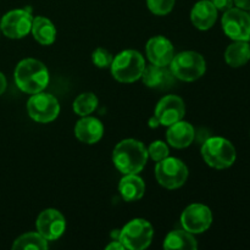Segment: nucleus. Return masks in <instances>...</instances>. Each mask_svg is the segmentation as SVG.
Instances as JSON below:
<instances>
[{"instance_id": "nucleus-33", "label": "nucleus", "mask_w": 250, "mask_h": 250, "mask_svg": "<svg viewBox=\"0 0 250 250\" xmlns=\"http://www.w3.org/2000/svg\"><path fill=\"white\" fill-rule=\"evenodd\" d=\"M248 15H249V17H250V10H249V14Z\"/></svg>"}, {"instance_id": "nucleus-27", "label": "nucleus", "mask_w": 250, "mask_h": 250, "mask_svg": "<svg viewBox=\"0 0 250 250\" xmlns=\"http://www.w3.org/2000/svg\"><path fill=\"white\" fill-rule=\"evenodd\" d=\"M148 154L154 161H161L165 158H167L170 151H168V146H166L164 142L161 141H155L154 143L150 144L148 149Z\"/></svg>"}, {"instance_id": "nucleus-13", "label": "nucleus", "mask_w": 250, "mask_h": 250, "mask_svg": "<svg viewBox=\"0 0 250 250\" xmlns=\"http://www.w3.org/2000/svg\"><path fill=\"white\" fill-rule=\"evenodd\" d=\"M185 114V102L177 95H166L155 107V116L163 126H171L181 121Z\"/></svg>"}, {"instance_id": "nucleus-8", "label": "nucleus", "mask_w": 250, "mask_h": 250, "mask_svg": "<svg viewBox=\"0 0 250 250\" xmlns=\"http://www.w3.org/2000/svg\"><path fill=\"white\" fill-rule=\"evenodd\" d=\"M27 111L29 117L39 124H48L54 121L60 112V104L54 95L39 92L32 94L27 103Z\"/></svg>"}, {"instance_id": "nucleus-22", "label": "nucleus", "mask_w": 250, "mask_h": 250, "mask_svg": "<svg viewBox=\"0 0 250 250\" xmlns=\"http://www.w3.org/2000/svg\"><path fill=\"white\" fill-rule=\"evenodd\" d=\"M164 248L165 249H186V250H195L198 249L197 239L193 237V234L188 231H172L167 234L164 242Z\"/></svg>"}, {"instance_id": "nucleus-10", "label": "nucleus", "mask_w": 250, "mask_h": 250, "mask_svg": "<svg viewBox=\"0 0 250 250\" xmlns=\"http://www.w3.org/2000/svg\"><path fill=\"white\" fill-rule=\"evenodd\" d=\"M222 28L226 36L233 41L250 39V17L246 10L231 7L222 16Z\"/></svg>"}, {"instance_id": "nucleus-25", "label": "nucleus", "mask_w": 250, "mask_h": 250, "mask_svg": "<svg viewBox=\"0 0 250 250\" xmlns=\"http://www.w3.org/2000/svg\"><path fill=\"white\" fill-rule=\"evenodd\" d=\"M175 1L176 0H146V5L154 15L165 16L172 11Z\"/></svg>"}, {"instance_id": "nucleus-1", "label": "nucleus", "mask_w": 250, "mask_h": 250, "mask_svg": "<svg viewBox=\"0 0 250 250\" xmlns=\"http://www.w3.org/2000/svg\"><path fill=\"white\" fill-rule=\"evenodd\" d=\"M149 154L142 142L137 139L121 141L112 151V161L124 175L138 173L146 166Z\"/></svg>"}, {"instance_id": "nucleus-3", "label": "nucleus", "mask_w": 250, "mask_h": 250, "mask_svg": "<svg viewBox=\"0 0 250 250\" xmlns=\"http://www.w3.org/2000/svg\"><path fill=\"white\" fill-rule=\"evenodd\" d=\"M110 67L115 80L122 83H132L142 77L146 61L139 51L125 50L112 60Z\"/></svg>"}, {"instance_id": "nucleus-28", "label": "nucleus", "mask_w": 250, "mask_h": 250, "mask_svg": "<svg viewBox=\"0 0 250 250\" xmlns=\"http://www.w3.org/2000/svg\"><path fill=\"white\" fill-rule=\"evenodd\" d=\"M210 1L214 4V6L216 7L217 11H227L229 9H231L233 6V0H210Z\"/></svg>"}, {"instance_id": "nucleus-21", "label": "nucleus", "mask_w": 250, "mask_h": 250, "mask_svg": "<svg viewBox=\"0 0 250 250\" xmlns=\"http://www.w3.org/2000/svg\"><path fill=\"white\" fill-rule=\"evenodd\" d=\"M225 60L231 67H241L250 60V45L246 41H234L225 53Z\"/></svg>"}, {"instance_id": "nucleus-7", "label": "nucleus", "mask_w": 250, "mask_h": 250, "mask_svg": "<svg viewBox=\"0 0 250 250\" xmlns=\"http://www.w3.org/2000/svg\"><path fill=\"white\" fill-rule=\"evenodd\" d=\"M155 177L159 185L167 189L182 187L188 178V168L183 161L176 158H165L155 166Z\"/></svg>"}, {"instance_id": "nucleus-31", "label": "nucleus", "mask_w": 250, "mask_h": 250, "mask_svg": "<svg viewBox=\"0 0 250 250\" xmlns=\"http://www.w3.org/2000/svg\"><path fill=\"white\" fill-rule=\"evenodd\" d=\"M5 89H6V78L0 72V95L5 92Z\"/></svg>"}, {"instance_id": "nucleus-4", "label": "nucleus", "mask_w": 250, "mask_h": 250, "mask_svg": "<svg viewBox=\"0 0 250 250\" xmlns=\"http://www.w3.org/2000/svg\"><path fill=\"white\" fill-rule=\"evenodd\" d=\"M202 156L208 165L222 170L233 165L237 153L229 141L222 137H210L203 144Z\"/></svg>"}, {"instance_id": "nucleus-15", "label": "nucleus", "mask_w": 250, "mask_h": 250, "mask_svg": "<svg viewBox=\"0 0 250 250\" xmlns=\"http://www.w3.org/2000/svg\"><path fill=\"white\" fill-rule=\"evenodd\" d=\"M142 78L146 87L154 88V89H168L175 84V76L171 72L170 68L166 66L149 65L146 66Z\"/></svg>"}, {"instance_id": "nucleus-30", "label": "nucleus", "mask_w": 250, "mask_h": 250, "mask_svg": "<svg viewBox=\"0 0 250 250\" xmlns=\"http://www.w3.org/2000/svg\"><path fill=\"white\" fill-rule=\"evenodd\" d=\"M237 7L242 10H250V0H233Z\"/></svg>"}, {"instance_id": "nucleus-19", "label": "nucleus", "mask_w": 250, "mask_h": 250, "mask_svg": "<svg viewBox=\"0 0 250 250\" xmlns=\"http://www.w3.org/2000/svg\"><path fill=\"white\" fill-rule=\"evenodd\" d=\"M119 192L122 199L126 202H136L144 195L146 183L139 176H137V173L125 175V177L120 181Z\"/></svg>"}, {"instance_id": "nucleus-5", "label": "nucleus", "mask_w": 250, "mask_h": 250, "mask_svg": "<svg viewBox=\"0 0 250 250\" xmlns=\"http://www.w3.org/2000/svg\"><path fill=\"white\" fill-rule=\"evenodd\" d=\"M170 70L176 78L185 82H193L202 77L207 70V62L199 53L182 51L173 56Z\"/></svg>"}, {"instance_id": "nucleus-2", "label": "nucleus", "mask_w": 250, "mask_h": 250, "mask_svg": "<svg viewBox=\"0 0 250 250\" xmlns=\"http://www.w3.org/2000/svg\"><path fill=\"white\" fill-rule=\"evenodd\" d=\"M15 82L22 92L36 94L43 92L48 85L49 71L39 60L24 59L15 68Z\"/></svg>"}, {"instance_id": "nucleus-14", "label": "nucleus", "mask_w": 250, "mask_h": 250, "mask_svg": "<svg viewBox=\"0 0 250 250\" xmlns=\"http://www.w3.org/2000/svg\"><path fill=\"white\" fill-rule=\"evenodd\" d=\"M146 55L153 65L167 66L173 59V45L167 38L163 36L149 39L146 46Z\"/></svg>"}, {"instance_id": "nucleus-11", "label": "nucleus", "mask_w": 250, "mask_h": 250, "mask_svg": "<svg viewBox=\"0 0 250 250\" xmlns=\"http://www.w3.org/2000/svg\"><path fill=\"white\" fill-rule=\"evenodd\" d=\"M181 224L186 231L192 234L203 233L212 224L211 210L203 204H192L181 215Z\"/></svg>"}, {"instance_id": "nucleus-24", "label": "nucleus", "mask_w": 250, "mask_h": 250, "mask_svg": "<svg viewBox=\"0 0 250 250\" xmlns=\"http://www.w3.org/2000/svg\"><path fill=\"white\" fill-rule=\"evenodd\" d=\"M98 106V98L93 93H82L73 102V111L80 116H88Z\"/></svg>"}, {"instance_id": "nucleus-32", "label": "nucleus", "mask_w": 250, "mask_h": 250, "mask_svg": "<svg viewBox=\"0 0 250 250\" xmlns=\"http://www.w3.org/2000/svg\"><path fill=\"white\" fill-rule=\"evenodd\" d=\"M158 126H160V122H159V120L156 119V116L154 115V116L149 120V127H150V128H156Z\"/></svg>"}, {"instance_id": "nucleus-9", "label": "nucleus", "mask_w": 250, "mask_h": 250, "mask_svg": "<svg viewBox=\"0 0 250 250\" xmlns=\"http://www.w3.org/2000/svg\"><path fill=\"white\" fill-rule=\"evenodd\" d=\"M33 17L29 7L11 10L2 16L0 21V31L7 38L20 39L31 32Z\"/></svg>"}, {"instance_id": "nucleus-16", "label": "nucleus", "mask_w": 250, "mask_h": 250, "mask_svg": "<svg viewBox=\"0 0 250 250\" xmlns=\"http://www.w3.org/2000/svg\"><path fill=\"white\" fill-rule=\"evenodd\" d=\"M103 134H104V126L95 117L83 116V119L76 124L75 136L82 143L95 144L102 139Z\"/></svg>"}, {"instance_id": "nucleus-20", "label": "nucleus", "mask_w": 250, "mask_h": 250, "mask_svg": "<svg viewBox=\"0 0 250 250\" xmlns=\"http://www.w3.org/2000/svg\"><path fill=\"white\" fill-rule=\"evenodd\" d=\"M32 34L34 39L42 45H50L55 42L56 38V28L50 20L45 17L37 16L33 19L32 23Z\"/></svg>"}, {"instance_id": "nucleus-29", "label": "nucleus", "mask_w": 250, "mask_h": 250, "mask_svg": "<svg viewBox=\"0 0 250 250\" xmlns=\"http://www.w3.org/2000/svg\"><path fill=\"white\" fill-rule=\"evenodd\" d=\"M106 249L107 250H114V249L122 250V249H126V248H125V246L119 241V239H116V241H112L109 246H106Z\"/></svg>"}, {"instance_id": "nucleus-12", "label": "nucleus", "mask_w": 250, "mask_h": 250, "mask_svg": "<svg viewBox=\"0 0 250 250\" xmlns=\"http://www.w3.org/2000/svg\"><path fill=\"white\" fill-rule=\"evenodd\" d=\"M36 226L39 233L46 241H56L65 232L66 220L63 215L58 210L46 209L39 214Z\"/></svg>"}, {"instance_id": "nucleus-26", "label": "nucleus", "mask_w": 250, "mask_h": 250, "mask_svg": "<svg viewBox=\"0 0 250 250\" xmlns=\"http://www.w3.org/2000/svg\"><path fill=\"white\" fill-rule=\"evenodd\" d=\"M112 60H114V58H112L111 53L107 51L106 49L104 48L95 49L92 54V61L97 67H100V68L109 67V66L111 65Z\"/></svg>"}, {"instance_id": "nucleus-17", "label": "nucleus", "mask_w": 250, "mask_h": 250, "mask_svg": "<svg viewBox=\"0 0 250 250\" xmlns=\"http://www.w3.org/2000/svg\"><path fill=\"white\" fill-rule=\"evenodd\" d=\"M217 20V9L210 0H200L190 11V21L200 31L210 29Z\"/></svg>"}, {"instance_id": "nucleus-23", "label": "nucleus", "mask_w": 250, "mask_h": 250, "mask_svg": "<svg viewBox=\"0 0 250 250\" xmlns=\"http://www.w3.org/2000/svg\"><path fill=\"white\" fill-rule=\"evenodd\" d=\"M14 250H26V249H34V250H46L48 249V242L42 236L41 233L37 232H29V233L22 234L21 237L16 239L12 244Z\"/></svg>"}, {"instance_id": "nucleus-18", "label": "nucleus", "mask_w": 250, "mask_h": 250, "mask_svg": "<svg viewBox=\"0 0 250 250\" xmlns=\"http://www.w3.org/2000/svg\"><path fill=\"white\" fill-rule=\"evenodd\" d=\"M194 136L195 132L192 125L182 121V120L168 126L167 133H166L167 142L171 146L176 149H183L189 146L194 139Z\"/></svg>"}, {"instance_id": "nucleus-6", "label": "nucleus", "mask_w": 250, "mask_h": 250, "mask_svg": "<svg viewBox=\"0 0 250 250\" xmlns=\"http://www.w3.org/2000/svg\"><path fill=\"white\" fill-rule=\"evenodd\" d=\"M153 226L144 219L129 221L119 233V241L129 250H143L150 246L153 241Z\"/></svg>"}]
</instances>
